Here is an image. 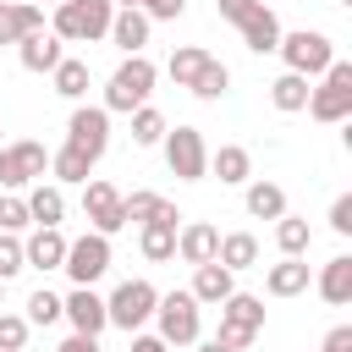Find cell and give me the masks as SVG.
Here are the masks:
<instances>
[{
    "mask_svg": "<svg viewBox=\"0 0 352 352\" xmlns=\"http://www.w3.org/2000/svg\"><path fill=\"white\" fill-rule=\"evenodd\" d=\"M204 66H209V50H204V44H182V50L170 55V66H165V72H170V82H176V88H192V77H198Z\"/></svg>",
    "mask_w": 352,
    "mask_h": 352,
    "instance_id": "cell-32",
    "label": "cell"
},
{
    "mask_svg": "<svg viewBox=\"0 0 352 352\" xmlns=\"http://www.w3.org/2000/svg\"><path fill=\"white\" fill-rule=\"evenodd\" d=\"M116 6H143V0H116Z\"/></svg>",
    "mask_w": 352,
    "mask_h": 352,
    "instance_id": "cell-46",
    "label": "cell"
},
{
    "mask_svg": "<svg viewBox=\"0 0 352 352\" xmlns=\"http://www.w3.org/2000/svg\"><path fill=\"white\" fill-rule=\"evenodd\" d=\"M198 352H231V346H226V341H204Z\"/></svg>",
    "mask_w": 352,
    "mask_h": 352,
    "instance_id": "cell-45",
    "label": "cell"
},
{
    "mask_svg": "<svg viewBox=\"0 0 352 352\" xmlns=\"http://www.w3.org/2000/svg\"><path fill=\"white\" fill-rule=\"evenodd\" d=\"M0 297H6V280H0Z\"/></svg>",
    "mask_w": 352,
    "mask_h": 352,
    "instance_id": "cell-49",
    "label": "cell"
},
{
    "mask_svg": "<svg viewBox=\"0 0 352 352\" xmlns=\"http://www.w3.org/2000/svg\"><path fill=\"white\" fill-rule=\"evenodd\" d=\"M22 270H28L22 236H16V231H0V280H11V275H22Z\"/></svg>",
    "mask_w": 352,
    "mask_h": 352,
    "instance_id": "cell-37",
    "label": "cell"
},
{
    "mask_svg": "<svg viewBox=\"0 0 352 352\" xmlns=\"http://www.w3.org/2000/svg\"><path fill=\"white\" fill-rule=\"evenodd\" d=\"M0 143H6V126H0Z\"/></svg>",
    "mask_w": 352,
    "mask_h": 352,
    "instance_id": "cell-48",
    "label": "cell"
},
{
    "mask_svg": "<svg viewBox=\"0 0 352 352\" xmlns=\"http://www.w3.org/2000/svg\"><path fill=\"white\" fill-rule=\"evenodd\" d=\"M248 214L253 220H280L286 214V192L275 182H248Z\"/></svg>",
    "mask_w": 352,
    "mask_h": 352,
    "instance_id": "cell-30",
    "label": "cell"
},
{
    "mask_svg": "<svg viewBox=\"0 0 352 352\" xmlns=\"http://www.w3.org/2000/svg\"><path fill=\"white\" fill-rule=\"evenodd\" d=\"M22 226H33L28 220V198L22 192H0V231H22Z\"/></svg>",
    "mask_w": 352,
    "mask_h": 352,
    "instance_id": "cell-38",
    "label": "cell"
},
{
    "mask_svg": "<svg viewBox=\"0 0 352 352\" xmlns=\"http://www.w3.org/2000/svg\"><path fill=\"white\" fill-rule=\"evenodd\" d=\"M314 121H346L352 116V60H330L319 72V88H308V104H302Z\"/></svg>",
    "mask_w": 352,
    "mask_h": 352,
    "instance_id": "cell-5",
    "label": "cell"
},
{
    "mask_svg": "<svg viewBox=\"0 0 352 352\" xmlns=\"http://www.w3.org/2000/svg\"><path fill=\"white\" fill-rule=\"evenodd\" d=\"M330 231H341V236H352V192H341V198L330 204Z\"/></svg>",
    "mask_w": 352,
    "mask_h": 352,
    "instance_id": "cell-41",
    "label": "cell"
},
{
    "mask_svg": "<svg viewBox=\"0 0 352 352\" xmlns=\"http://www.w3.org/2000/svg\"><path fill=\"white\" fill-rule=\"evenodd\" d=\"M16 55H22V66H28V72H44V77H50V72L60 66L66 44H60V38L50 33V28H33L28 38H16Z\"/></svg>",
    "mask_w": 352,
    "mask_h": 352,
    "instance_id": "cell-17",
    "label": "cell"
},
{
    "mask_svg": "<svg viewBox=\"0 0 352 352\" xmlns=\"http://www.w3.org/2000/svg\"><path fill=\"white\" fill-rule=\"evenodd\" d=\"M258 336H264V297L231 292V297L220 302V330H214V341H226L231 352H248Z\"/></svg>",
    "mask_w": 352,
    "mask_h": 352,
    "instance_id": "cell-4",
    "label": "cell"
},
{
    "mask_svg": "<svg viewBox=\"0 0 352 352\" xmlns=\"http://www.w3.org/2000/svg\"><path fill=\"white\" fill-rule=\"evenodd\" d=\"M28 330H33V324H28L22 314H0V352H22V346H28Z\"/></svg>",
    "mask_w": 352,
    "mask_h": 352,
    "instance_id": "cell-39",
    "label": "cell"
},
{
    "mask_svg": "<svg viewBox=\"0 0 352 352\" xmlns=\"http://www.w3.org/2000/svg\"><path fill=\"white\" fill-rule=\"evenodd\" d=\"M94 165H99V160H88V154L72 148V143H60V148L50 154V176H55V182H88Z\"/></svg>",
    "mask_w": 352,
    "mask_h": 352,
    "instance_id": "cell-28",
    "label": "cell"
},
{
    "mask_svg": "<svg viewBox=\"0 0 352 352\" xmlns=\"http://www.w3.org/2000/svg\"><path fill=\"white\" fill-rule=\"evenodd\" d=\"M319 352H352V324H336V330L319 341Z\"/></svg>",
    "mask_w": 352,
    "mask_h": 352,
    "instance_id": "cell-42",
    "label": "cell"
},
{
    "mask_svg": "<svg viewBox=\"0 0 352 352\" xmlns=\"http://www.w3.org/2000/svg\"><path fill=\"white\" fill-rule=\"evenodd\" d=\"M60 319H72V330H82V336H99V330L110 324L104 297H99L94 286H72V297H60Z\"/></svg>",
    "mask_w": 352,
    "mask_h": 352,
    "instance_id": "cell-14",
    "label": "cell"
},
{
    "mask_svg": "<svg viewBox=\"0 0 352 352\" xmlns=\"http://www.w3.org/2000/svg\"><path fill=\"white\" fill-rule=\"evenodd\" d=\"M154 82H160V66H154L148 55H126V60L110 72V82H104V110H121V116H132L138 104H148Z\"/></svg>",
    "mask_w": 352,
    "mask_h": 352,
    "instance_id": "cell-2",
    "label": "cell"
},
{
    "mask_svg": "<svg viewBox=\"0 0 352 352\" xmlns=\"http://www.w3.org/2000/svg\"><path fill=\"white\" fill-rule=\"evenodd\" d=\"M28 324H55L60 319V297L50 292V286H38V292H28V314H22Z\"/></svg>",
    "mask_w": 352,
    "mask_h": 352,
    "instance_id": "cell-36",
    "label": "cell"
},
{
    "mask_svg": "<svg viewBox=\"0 0 352 352\" xmlns=\"http://www.w3.org/2000/svg\"><path fill=\"white\" fill-rule=\"evenodd\" d=\"M110 16H116V0H60L50 16V33L60 44H94L110 33Z\"/></svg>",
    "mask_w": 352,
    "mask_h": 352,
    "instance_id": "cell-1",
    "label": "cell"
},
{
    "mask_svg": "<svg viewBox=\"0 0 352 352\" xmlns=\"http://www.w3.org/2000/svg\"><path fill=\"white\" fill-rule=\"evenodd\" d=\"M308 88H314L308 77H297V72H280V77L270 82V104H275L280 116H297V110L308 104Z\"/></svg>",
    "mask_w": 352,
    "mask_h": 352,
    "instance_id": "cell-27",
    "label": "cell"
},
{
    "mask_svg": "<svg viewBox=\"0 0 352 352\" xmlns=\"http://www.w3.org/2000/svg\"><path fill=\"white\" fill-rule=\"evenodd\" d=\"M132 352H170L160 336H143V330H132Z\"/></svg>",
    "mask_w": 352,
    "mask_h": 352,
    "instance_id": "cell-44",
    "label": "cell"
},
{
    "mask_svg": "<svg viewBox=\"0 0 352 352\" xmlns=\"http://www.w3.org/2000/svg\"><path fill=\"white\" fill-rule=\"evenodd\" d=\"M66 231L60 226H38L28 242H22V258H28V270H60V258H66Z\"/></svg>",
    "mask_w": 352,
    "mask_h": 352,
    "instance_id": "cell-18",
    "label": "cell"
},
{
    "mask_svg": "<svg viewBox=\"0 0 352 352\" xmlns=\"http://www.w3.org/2000/svg\"><path fill=\"white\" fill-rule=\"evenodd\" d=\"M33 6H60V0H33Z\"/></svg>",
    "mask_w": 352,
    "mask_h": 352,
    "instance_id": "cell-47",
    "label": "cell"
},
{
    "mask_svg": "<svg viewBox=\"0 0 352 352\" xmlns=\"http://www.w3.org/2000/svg\"><path fill=\"white\" fill-rule=\"evenodd\" d=\"M154 302H160V292L148 286V280H121L110 297H104V314H110V324L116 330H143L148 319H154Z\"/></svg>",
    "mask_w": 352,
    "mask_h": 352,
    "instance_id": "cell-10",
    "label": "cell"
},
{
    "mask_svg": "<svg viewBox=\"0 0 352 352\" xmlns=\"http://www.w3.org/2000/svg\"><path fill=\"white\" fill-rule=\"evenodd\" d=\"M50 170V148L33 143V138H16V143H0V187L6 192H22L33 182H44Z\"/></svg>",
    "mask_w": 352,
    "mask_h": 352,
    "instance_id": "cell-8",
    "label": "cell"
},
{
    "mask_svg": "<svg viewBox=\"0 0 352 352\" xmlns=\"http://www.w3.org/2000/svg\"><path fill=\"white\" fill-rule=\"evenodd\" d=\"M121 55H143V44H148V16L138 11V6H116V16H110V33H104Z\"/></svg>",
    "mask_w": 352,
    "mask_h": 352,
    "instance_id": "cell-16",
    "label": "cell"
},
{
    "mask_svg": "<svg viewBox=\"0 0 352 352\" xmlns=\"http://www.w3.org/2000/svg\"><path fill=\"white\" fill-rule=\"evenodd\" d=\"M192 297H198V308H220L231 292H236V275L220 264V258H209V264H192V286H187Z\"/></svg>",
    "mask_w": 352,
    "mask_h": 352,
    "instance_id": "cell-15",
    "label": "cell"
},
{
    "mask_svg": "<svg viewBox=\"0 0 352 352\" xmlns=\"http://www.w3.org/2000/svg\"><path fill=\"white\" fill-rule=\"evenodd\" d=\"M121 209H126V220H138V226L176 214V204H170V198H160V192H121Z\"/></svg>",
    "mask_w": 352,
    "mask_h": 352,
    "instance_id": "cell-31",
    "label": "cell"
},
{
    "mask_svg": "<svg viewBox=\"0 0 352 352\" xmlns=\"http://www.w3.org/2000/svg\"><path fill=\"white\" fill-rule=\"evenodd\" d=\"M264 292H270V297H297V292H308V258H286V253H280V264L264 270Z\"/></svg>",
    "mask_w": 352,
    "mask_h": 352,
    "instance_id": "cell-23",
    "label": "cell"
},
{
    "mask_svg": "<svg viewBox=\"0 0 352 352\" xmlns=\"http://www.w3.org/2000/svg\"><path fill=\"white\" fill-rule=\"evenodd\" d=\"M226 88H231V72H226V60H214V55H209V66L192 77V88H187V94H198V99H220Z\"/></svg>",
    "mask_w": 352,
    "mask_h": 352,
    "instance_id": "cell-35",
    "label": "cell"
},
{
    "mask_svg": "<svg viewBox=\"0 0 352 352\" xmlns=\"http://www.w3.org/2000/svg\"><path fill=\"white\" fill-rule=\"evenodd\" d=\"M214 258H220L231 275H236V270H253V264H258V236H253V231H231V236H220Z\"/></svg>",
    "mask_w": 352,
    "mask_h": 352,
    "instance_id": "cell-26",
    "label": "cell"
},
{
    "mask_svg": "<svg viewBox=\"0 0 352 352\" xmlns=\"http://www.w3.org/2000/svg\"><path fill=\"white\" fill-rule=\"evenodd\" d=\"M319 297L330 308H346L352 302V253H336L324 270H319Z\"/></svg>",
    "mask_w": 352,
    "mask_h": 352,
    "instance_id": "cell-24",
    "label": "cell"
},
{
    "mask_svg": "<svg viewBox=\"0 0 352 352\" xmlns=\"http://www.w3.org/2000/svg\"><path fill=\"white\" fill-rule=\"evenodd\" d=\"M82 214L99 236H116L126 226V209H121V192L110 182H82Z\"/></svg>",
    "mask_w": 352,
    "mask_h": 352,
    "instance_id": "cell-13",
    "label": "cell"
},
{
    "mask_svg": "<svg viewBox=\"0 0 352 352\" xmlns=\"http://www.w3.org/2000/svg\"><path fill=\"white\" fill-rule=\"evenodd\" d=\"M160 143H165L170 176H182V182H204V176H209V143H204L198 126H165Z\"/></svg>",
    "mask_w": 352,
    "mask_h": 352,
    "instance_id": "cell-9",
    "label": "cell"
},
{
    "mask_svg": "<svg viewBox=\"0 0 352 352\" xmlns=\"http://www.w3.org/2000/svg\"><path fill=\"white\" fill-rule=\"evenodd\" d=\"M214 248H220V231H214L209 220H187V226H176V253H182V264H209Z\"/></svg>",
    "mask_w": 352,
    "mask_h": 352,
    "instance_id": "cell-19",
    "label": "cell"
},
{
    "mask_svg": "<svg viewBox=\"0 0 352 352\" xmlns=\"http://www.w3.org/2000/svg\"><path fill=\"white\" fill-rule=\"evenodd\" d=\"M209 176H220L226 187H242V182L253 176V154H248L242 143H220V148L209 154Z\"/></svg>",
    "mask_w": 352,
    "mask_h": 352,
    "instance_id": "cell-22",
    "label": "cell"
},
{
    "mask_svg": "<svg viewBox=\"0 0 352 352\" xmlns=\"http://www.w3.org/2000/svg\"><path fill=\"white\" fill-rule=\"evenodd\" d=\"M308 242H314L308 220H297V214H280V220H275V248H280L286 258H302V253H308Z\"/></svg>",
    "mask_w": 352,
    "mask_h": 352,
    "instance_id": "cell-33",
    "label": "cell"
},
{
    "mask_svg": "<svg viewBox=\"0 0 352 352\" xmlns=\"http://www.w3.org/2000/svg\"><path fill=\"white\" fill-rule=\"evenodd\" d=\"M60 270L72 275V286H94V280L110 270V236L88 231V236L66 242V258H60Z\"/></svg>",
    "mask_w": 352,
    "mask_h": 352,
    "instance_id": "cell-11",
    "label": "cell"
},
{
    "mask_svg": "<svg viewBox=\"0 0 352 352\" xmlns=\"http://www.w3.org/2000/svg\"><path fill=\"white\" fill-rule=\"evenodd\" d=\"M280 60H286V72H297V77H319L330 60H336V44L319 33V28H297V33H280Z\"/></svg>",
    "mask_w": 352,
    "mask_h": 352,
    "instance_id": "cell-7",
    "label": "cell"
},
{
    "mask_svg": "<svg viewBox=\"0 0 352 352\" xmlns=\"http://www.w3.org/2000/svg\"><path fill=\"white\" fill-rule=\"evenodd\" d=\"M50 82H55V94H60V99H82V94H88V60L60 55V66L50 72Z\"/></svg>",
    "mask_w": 352,
    "mask_h": 352,
    "instance_id": "cell-29",
    "label": "cell"
},
{
    "mask_svg": "<svg viewBox=\"0 0 352 352\" xmlns=\"http://www.w3.org/2000/svg\"><path fill=\"white\" fill-rule=\"evenodd\" d=\"M154 319H160V341L165 346H192L198 330H204V308L192 292H165L154 302Z\"/></svg>",
    "mask_w": 352,
    "mask_h": 352,
    "instance_id": "cell-6",
    "label": "cell"
},
{
    "mask_svg": "<svg viewBox=\"0 0 352 352\" xmlns=\"http://www.w3.org/2000/svg\"><path fill=\"white\" fill-rule=\"evenodd\" d=\"M28 220H33V226H60V220H66V192H60L55 182H38V187L28 192Z\"/></svg>",
    "mask_w": 352,
    "mask_h": 352,
    "instance_id": "cell-25",
    "label": "cell"
},
{
    "mask_svg": "<svg viewBox=\"0 0 352 352\" xmlns=\"http://www.w3.org/2000/svg\"><path fill=\"white\" fill-rule=\"evenodd\" d=\"M55 352H99V336H82V330H72V336H66Z\"/></svg>",
    "mask_w": 352,
    "mask_h": 352,
    "instance_id": "cell-43",
    "label": "cell"
},
{
    "mask_svg": "<svg viewBox=\"0 0 352 352\" xmlns=\"http://www.w3.org/2000/svg\"><path fill=\"white\" fill-rule=\"evenodd\" d=\"M214 11L242 33V44H248L253 55H270V50L280 44V16H275L264 0H214Z\"/></svg>",
    "mask_w": 352,
    "mask_h": 352,
    "instance_id": "cell-3",
    "label": "cell"
},
{
    "mask_svg": "<svg viewBox=\"0 0 352 352\" xmlns=\"http://www.w3.org/2000/svg\"><path fill=\"white\" fill-rule=\"evenodd\" d=\"M138 11H143V16H148V22H176V16H182V11H187V0H143V6H138Z\"/></svg>",
    "mask_w": 352,
    "mask_h": 352,
    "instance_id": "cell-40",
    "label": "cell"
},
{
    "mask_svg": "<svg viewBox=\"0 0 352 352\" xmlns=\"http://www.w3.org/2000/svg\"><path fill=\"white\" fill-rule=\"evenodd\" d=\"M33 28H44V6H33V0H0V44H16Z\"/></svg>",
    "mask_w": 352,
    "mask_h": 352,
    "instance_id": "cell-20",
    "label": "cell"
},
{
    "mask_svg": "<svg viewBox=\"0 0 352 352\" xmlns=\"http://www.w3.org/2000/svg\"><path fill=\"white\" fill-rule=\"evenodd\" d=\"M66 143L82 148L88 160H99V154L110 148V110H104V104H77L72 121H66Z\"/></svg>",
    "mask_w": 352,
    "mask_h": 352,
    "instance_id": "cell-12",
    "label": "cell"
},
{
    "mask_svg": "<svg viewBox=\"0 0 352 352\" xmlns=\"http://www.w3.org/2000/svg\"><path fill=\"white\" fill-rule=\"evenodd\" d=\"M160 138H165V116H160L154 104H138V110H132V143H138V148H154Z\"/></svg>",
    "mask_w": 352,
    "mask_h": 352,
    "instance_id": "cell-34",
    "label": "cell"
},
{
    "mask_svg": "<svg viewBox=\"0 0 352 352\" xmlns=\"http://www.w3.org/2000/svg\"><path fill=\"white\" fill-rule=\"evenodd\" d=\"M176 220H182V214H165V220H148V226H138V248H143V258H148V264H165V258H176Z\"/></svg>",
    "mask_w": 352,
    "mask_h": 352,
    "instance_id": "cell-21",
    "label": "cell"
}]
</instances>
